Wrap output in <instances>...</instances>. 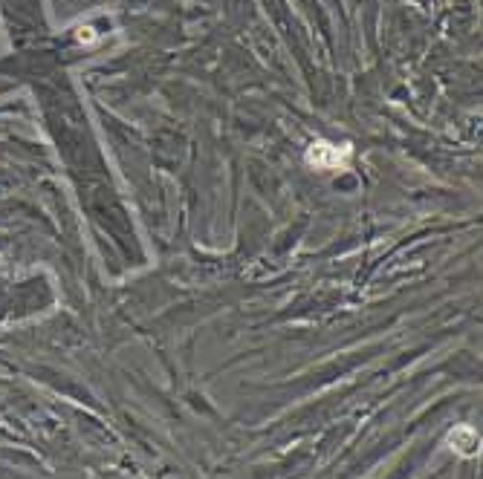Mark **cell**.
I'll return each instance as SVG.
<instances>
[{
  "label": "cell",
  "instance_id": "cell-1",
  "mask_svg": "<svg viewBox=\"0 0 483 479\" xmlns=\"http://www.w3.org/2000/svg\"><path fill=\"white\" fill-rule=\"evenodd\" d=\"M353 150L348 145H333L327 139H319L307 148V165L315 167V171H348Z\"/></svg>",
  "mask_w": 483,
  "mask_h": 479
},
{
  "label": "cell",
  "instance_id": "cell-2",
  "mask_svg": "<svg viewBox=\"0 0 483 479\" xmlns=\"http://www.w3.org/2000/svg\"><path fill=\"white\" fill-rule=\"evenodd\" d=\"M449 442L460 450L463 456H472L475 454V447H478V436H475V430L472 428H458L451 436H449Z\"/></svg>",
  "mask_w": 483,
  "mask_h": 479
},
{
  "label": "cell",
  "instance_id": "cell-3",
  "mask_svg": "<svg viewBox=\"0 0 483 479\" xmlns=\"http://www.w3.org/2000/svg\"><path fill=\"white\" fill-rule=\"evenodd\" d=\"M78 40H81V44H93V40H96V35H93V30H90V26H87V30H78Z\"/></svg>",
  "mask_w": 483,
  "mask_h": 479
}]
</instances>
